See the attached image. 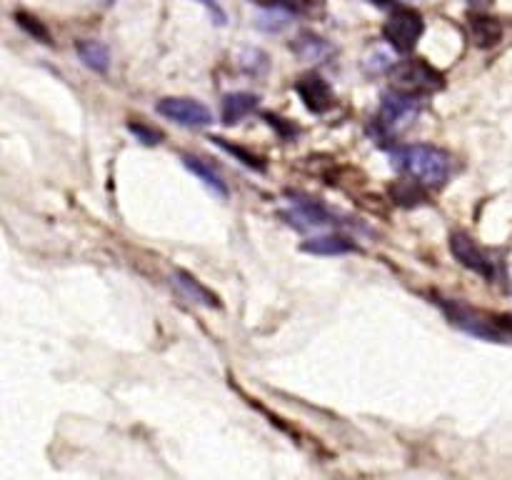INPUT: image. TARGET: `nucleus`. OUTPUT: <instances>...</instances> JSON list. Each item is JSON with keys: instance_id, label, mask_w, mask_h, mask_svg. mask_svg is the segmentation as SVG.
Returning a JSON list of instances; mask_svg holds the SVG:
<instances>
[{"instance_id": "nucleus-1", "label": "nucleus", "mask_w": 512, "mask_h": 480, "mask_svg": "<svg viewBox=\"0 0 512 480\" xmlns=\"http://www.w3.org/2000/svg\"><path fill=\"white\" fill-rule=\"evenodd\" d=\"M395 165L405 175L418 180L420 185H428V188H440V185L448 183L450 173H453V158L445 150L425 143L400 148L398 155H395Z\"/></svg>"}, {"instance_id": "nucleus-2", "label": "nucleus", "mask_w": 512, "mask_h": 480, "mask_svg": "<svg viewBox=\"0 0 512 480\" xmlns=\"http://www.w3.org/2000/svg\"><path fill=\"white\" fill-rule=\"evenodd\" d=\"M423 113V100L410 90H388L380 100L378 125L388 135H398Z\"/></svg>"}, {"instance_id": "nucleus-3", "label": "nucleus", "mask_w": 512, "mask_h": 480, "mask_svg": "<svg viewBox=\"0 0 512 480\" xmlns=\"http://www.w3.org/2000/svg\"><path fill=\"white\" fill-rule=\"evenodd\" d=\"M450 250H453V255L465 265V268L483 275L490 283H498L500 275H503V260L498 258V253L478 245L468 233H463V230H455V233L450 235Z\"/></svg>"}, {"instance_id": "nucleus-4", "label": "nucleus", "mask_w": 512, "mask_h": 480, "mask_svg": "<svg viewBox=\"0 0 512 480\" xmlns=\"http://www.w3.org/2000/svg\"><path fill=\"white\" fill-rule=\"evenodd\" d=\"M423 30H425V20L418 10L400 8L385 20L383 38L388 40L398 53H410V50H415V45H418Z\"/></svg>"}, {"instance_id": "nucleus-5", "label": "nucleus", "mask_w": 512, "mask_h": 480, "mask_svg": "<svg viewBox=\"0 0 512 480\" xmlns=\"http://www.w3.org/2000/svg\"><path fill=\"white\" fill-rule=\"evenodd\" d=\"M395 80L403 90H410V93H420V90H438L445 85L443 73L438 68L428 63L423 58L405 60L395 68Z\"/></svg>"}, {"instance_id": "nucleus-6", "label": "nucleus", "mask_w": 512, "mask_h": 480, "mask_svg": "<svg viewBox=\"0 0 512 480\" xmlns=\"http://www.w3.org/2000/svg\"><path fill=\"white\" fill-rule=\"evenodd\" d=\"M155 110L163 118L185 125V128H205V125L213 123V113L208 110V105L193 98H163L155 105Z\"/></svg>"}, {"instance_id": "nucleus-7", "label": "nucleus", "mask_w": 512, "mask_h": 480, "mask_svg": "<svg viewBox=\"0 0 512 480\" xmlns=\"http://www.w3.org/2000/svg\"><path fill=\"white\" fill-rule=\"evenodd\" d=\"M295 90H298L300 100H303L310 113H325L335 103L333 88H330V83L320 73L300 75L298 83H295Z\"/></svg>"}, {"instance_id": "nucleus-8", "label": "nucleus", "mask_w": 512, "mask_h": 480, "mask_svg": "<svg viewBox=\"0 0 512 480\" xmlns=\"http://www.w3.org/2000/svg\"><path fill=\"white\" fill-rule=\"evenodd\" d=\"M285 220H288L290 225H295V228L310 230V228H325V225H330L333 223V215L318 203H300L285 213Z\"/></svg>"}, {"instance_id": "nucleus-9", "label": "nucleus", "mask_w": 512, "mask_h": 480, "mask_svg": "<svg viewBox=\"0 0 512 480\" xmlns=\"http://www.w3.org/2000/svg\"><path fill=\"white\" fill-rule=\"evenodd\" d=\"M303 253L310 255H345V253H355L358 245L348 238V235H338V233H328V235H318V238H310L300 245Z\"/></svg>"}, {"instance_id": "nucleus-10", "label": "nucleus", "mask_w": 512, "mask_h": 480, "mask_svg": "<svg viewBox=\"0 0 512 480\" xmlns=\"http://www.w3.org/2000/svg\"><path fill=\"white\" fill-rule=\"evenodd\" d=\"M258 95L255 93H228L220 103V113H223L225 125H235L238 120L248 118L250 113H255L258 108Z\"/></svg>"}, {"instance_id": "nucleus-11", "label": "nucleus", "mask_w": 512, "mask_h": 480, "mask_svg": "<svg viewBox=\"0 0 512 480\" xmlns=\"http://www.w3.org/2000/svg\"><path fill=\"white\" fill-rule=\"evenodd\" d=\"M183 163H185V168H188L193 175H198V178L203 180V183L208 185L215 195H220V198H228V185H225L223 175H220L218 170L208 163V160L195 158V155H183Z\"/></svg>"}, {"instance_id": "nucleus-12", "label": "nucleus", "mask_w": 512, "mask_h": 480, "mask_svg": "<svg viewBox=\"0 0 512 480\" xmlns=\"http://www.w3.org/2000/svg\"><path fill=\"white\" fill-rule=\"evenodd\" d=\"M75 50H78L80 60H83L90 70H95V73H108L110 68L108 45H103L100 40H78Z\"/></svg>"}, {"instance_id": "nucleus-13", "label": "nucleus", "mask_w": 512, "mask_h": 480, "mask_svg": "<svg viewBox=\"0 0 512 480\" xmlns=\"http://www.w3.org/2000/svg\"><path fill=\"white\" fill-rule=\"evenodd\" d=\"M470 30H473V38L480 48H493L503 38V28L495 18L488 15H470Z\"/></svg>"}, {"instance_id": "nucleus-14", "label": "nucleus", "mask_w": 512, "mask_h": 480, "mask_svg": "<svg viewBox=\"0 0 512 480\" xmlns=\"http://www.w3.org/2000/svg\"><path fill=\"white\" fill-rule=\"evenodd\" d=\"M293 50L298 53V58L308 60V63H318V60H325L333 55V45L313 33L300 35V38L293 43Z\"/></svg>"}, {"instance_id": "nucleus-15", "label": "nucleus", "mask_w": 512, "mask_h": 480, "mask_svg": "<svg viewBox=\"0 0 512 480\" xmlns=\"http://www.w3.org/2000/svg\"><path fill=\"white\" fill-rule=\"evenodd\" d=\"M173 280H175V285H178V288L183 290V293L188 295L190 300H195V303H203V305H208V308H220V303H218V298H215V293H210V290L205 288V285H200L198 280L190 278V275L185 273V270L175 273Z\"/></svg>"}, {"instance_id": "nucleus-16", "label": "nucleus", "mask_w": 512, "mask_h": 480, "mask_svg": "<svg viewBox=\"0 0 512 480\" xmlns=\"http://www.w3.org/2000/svg\"><path fill=\"white\" fill-rule=\"evenodd\" d=\"M210 140H213L215 145H220V148H225V150H228V153L238 155V158L243 160L245 165H250V168H253V170H265V163H263V158H258V155H253V153H250V150H245V148H238V145L228 143V140H225V138H210Z\"/></svg>"}, {"instance_id": "nucleus-17", "label": "nucleus", "mask_w": 512, "mask_h": 480, "mask_svg": "<svg viewBox=\"0 0 512 480\" xmlns=\"http://www.w3.org/2000/svg\"><path fill=\"white\" fill-rule=\"evenodd\" d=\"M130 128V133L135 135V138H140L143 140L145 145H158L160 140H163V133H158V130H153V128H148V125H143V123H130L128 125Z\"/></svg>"}, {"instance_id": "nucleus-18", "label": "nucleus", "mask_w": 512, "mask_h": 480, "mask_svg": "<svg viewBox=\"0 0 512 480\" xmlns=\"http://www.w3.org/2000/svg\"><path fill=\"white\" fill-rule=\"evenodd\" d=\"M18 25H23V28L28 30V33H33L35 38H38V40H43V43H50V35H48V30H45L43 25H40V20L30 18V15H25V13H18Z\"/></svg>"}, {"instance_id": "nucleus-19", "label": "nucleus", "mask_w": 512, "mask_h": 480, "mask_svg": "<svg viewBox=\"0 0 512 480\" xmlns=\"http://www.w3.org/2000/svg\"><path fill=\"white\" fill-rule=\"evenodd\" d=\"M465 3H470V5H478V8H480V5H490V3H493V0H465Z\"/></svg>"}]
</instances>
